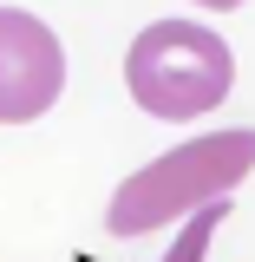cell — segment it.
<instances>
[{"label": "cell", "mask_w": 255, "mask_h": 262, "mask_svg": "<svg viewBox=\"0 0 255 262\" xmlns=\"http://www.w3.org/2000/svg\"><path fill=\"white\" fill-rule=\"evenodd\" d=\"M125 85L131 98L151 112V118H170L183 125L196 112H216L236 85V59L229 46L210 27H190V20H157L131 39L125 53Z\"/></svg>", "instance_id": "cell-2"}, {"label": "cell", "mask_w": 255, "mask_h": 262, "mask_svg": "<svg viewBox=\"0 0 255 262\" xmlns=\"http://www.w3.org/2000/svg\"><path fill=\"white\" fill-rule=\"evenodd\" d=\"M196 7H210V13H229V7H242V0H196Z\"/></svg>", "instance_id": "cell-5"}, {"label": "cell", "mask_w": 255, "mask_h": 262, "mask_svg": "<svg viewBox=\"0 0 255 262\" xmlns=\"http://www.w3.org/2000/svg\"><path fill=\"white\" fill-rule=\"evenodd\" d=\"M65 92V46L27 7H0V125H33Z\"/></svg>", "instance_id": "cell-3"}, {"label": "cell", "mask_w": 255, "mask_h": 262, "mask_svg": "<svg viewBox=\"0 0 255 262\" xmlns=\"http://www.w3.org/2000/svg\"><path fill=\"white\" fill-rule=\"evenodd\" d=\"M249 170H255V131L249 125L242 131H203L190 144L151 158L144 170H131L118 184V196H111V210H105V229L111 236H151L170 216H190L196 203L249 184Z\"/></svg>", "instance_id": "cell-1"}, {"label": "cell", "mask_w": 255, "mask_h": 262, "mask_svg": "<svg viewBox=\"0 0 255 262\" xmlns=\"http://www.w3.org/2000/svg\"><path fill=\"white\" fill-rule=\"evenodd\" d=\"M223 216H229V196H210V203H196V223L183 229L177 243H170V256H164V262H203V256H210V229L223 223Z\"/></svg>", "instance_id": "cell-4"}]
</instances>
